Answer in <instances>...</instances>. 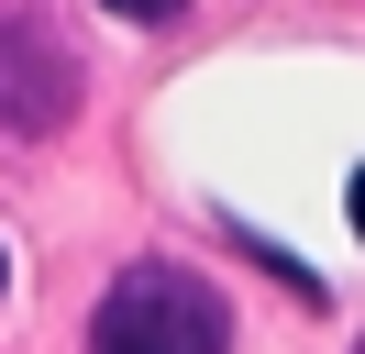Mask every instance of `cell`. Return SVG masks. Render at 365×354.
I'll return each instance as SVG.
<instances>
[{"instance_id": "cell-1", "label": "cell", "mask_w": 365, "mask_h": 354, "mask_svg": "<svg viewBox=\"0 0 365 354\" xmlns=\"http://www.w3.org/2000/svg\"><path fill=\"white\" fill-rule=\"evenodd\" d=\"M89 354H232V299L200 266H122L89 310Z\"/></svg>"}, {"instance_id": "cell-2", "label": "cell", "mask_w": 365, "mask_h": 354, "mask_svg": "<svg viewBox=\"0 0 365 354\" xmlns=\"http://www.w3.org/2000/svg\"><path fill=\"white\" fill-rule=\"evenodd\" d=\"M78 111V56L45 11H11L0 22V133H56Z\"/></svg>"}, {"instance_id": "cell-3", "label": "cell", "mask_w": 365, "mask_h": 354, "mask_svg": "<svg viewBox=\"0 0 365 354\" xmlns=\"http://www.w3.org/2000/svg\"><path fill=\"white\" fill-rule=\"evenodd\" d=\"M100 11H122V22H178L188 0H100Z\"/></svg>"}, {"instance_id": "cell-4", "label": "cell", "mask_w": 365, "mask_h": 354, "mask_svg": "<svg viewBox=\"0 0 365 354\" xmlns=\"http://www.w3.org/2000/svg\"><path fill=\"white\" fill-rule=\"evenodd\" d=\"M343 211H354V233H365V166H354V188H343Z\"/></svg>"}, {"instance_id": "cell-5", "label": "cell", "mask_w": 365, "mask_h": 354, "mask_svg": "<svg viewBox=\"0 0 365 354\" xmlns=\"http://www.w3.org/2000/svg\"><path fill=\"white\" fill-rule=\"evenodd\" d=\"M0 288H11V255H0Z\"/></svg>"}, {"instance_id": "cell-6", "label": "cell", "mask_w": 365, "mask_h": 354, "mask_svg": "<svg viewBox=\"0 0 365 354\" xmlns=\"http://www.w3.org/2000/svg\"><path fill=\"white\" fill-rule=\"evenodd\" d=\"M354 354H365V343H354Z\"/></svg>"}]
</instances>
